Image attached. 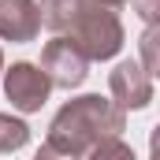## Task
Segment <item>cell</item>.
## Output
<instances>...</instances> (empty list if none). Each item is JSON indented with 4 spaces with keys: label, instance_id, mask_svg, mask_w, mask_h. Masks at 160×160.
<instances>
[{
    "label": "cell",
    "instance_id": "cell-9",
    "mask_svg": "<svg viewBox=\"0 0 160 160\" xmlns=\"http://www.w3.org/2000/svg\"><path fill=\"white\" fill-rule=\"evenodd\" d=\"M157 38H160V26H145V34H142V71L149 78L157 75Z\"/></svg>",
    "mask_w": 160,
    "mask_h": 160
},
{
    "label": "cell",
    "instance_id": "cell-3",
    "mask_svg": "<svg viewBox=\"0 0 160 160\" xmlns=\"http://www.w3.org/2000/svg\"><path fill=\"white\" fill-rule=\"evenodd\" d=\"M38 67L45 71V78L52 82L56 89H75L89 75V60L78 52V45L71 38H52L41 48V63Z\"/></svg>",
    "mask_w": 160,
    "mask_h": 160
},
{
    "label": "cell",
    "instance_id": "cell-8",
    "mask_svg": "<svg viewBox=\"0 0 160 160\" xmlns=\"http://www.w3.org/2000/svg\"><path fill=\"white\" fill-rule=\"evenodd\" d=\"M86 160H138V157H134V149L123 138H104V142H97L86 153Z\"/></svg>",
    "mask_w": 160,
    "mask_h": 160
},
{
    "label": "cell",
    "instance_id": "cell-7",
    "mask_svg": "<svg viewBox=\"0 0 160 160\" xmlns=\"http://www.w3.org/2000/svg\"><path fill=\"white\" fill-rule=\"evenodd\" d=\"M26 142H30V127L15 116L0 112V153H19Z\"/></svg>",
    "mask_w": 160,
    "mask_h": 160
},
{
    "label": "cell",
    "instance_id": "cell-5",
    "mask_svg": "<svg viewBox=\"0 0 160 160\" xmlns=\"http://www.w3.org/2000/svg\"><path fill=\"white\" fill-rule=\"evenodd\" d=\"M108 89H112V101L119 104L123 112L127 108H145L153 101V78L142 71V63L134 60H123L116 63V71L108 75Z\"/></svg>",
    "mask_w": 160,
    "mask_h": 160
},
{
    "label": "cell",
    "instance_id": "cell-11",
    "mask_svg": "<svg viewBox=\"0 0 160 160\" xmlns=\"http://www.w3.org/2000/svg\"><path fill=\"white\" fill-rule=\"evenodd\" d=\"M34 160H63V157H56V153H52L48 145H41V149H38V157H34Z\"/></svg>",
    "mask_w": 160,
    "mask_h": 160
},
{
    "label": "cell",
    "instance_id": "cell-4",
    "mask_svg": "<svg viewBox=\"0 0 160 160\" xmlns=\"http://www.w3.org/2000/svg\"><path fill=\"white\" fill-rule=\"evenodd\" d=\"M48 93H52V82L45 78V71H41L38 63H26L22 60V63H11L4 71V97L22 116L41 112V104L48 101Z\"/></svg>",
    "mask_w": 160,
    "mask_h": 160
},
{
    "label": "cell",
    "instance_id": "cell-12",
    "mask_svg": "<svg viewBox=\"0 0 160 160\" xmlns=\"http://www.w3.org/2000/svg\"><path fill=\"white\" fill-rule=\"evenodd\" d=\"M0 71H4V52H0Z\"/></svg>",
    "mask_w": 160,
    "mask_h": 160
},
{
    "label": "cell",
    "instance_id": "cell-10",
    "mask_svg": "<svg viewBox=\"0 0 160 160\" xmlns=\"http://www.w3.org/2000/svg\"><path fill=\"white\" fill-rule=\"evenodd\" d=\"M134 4V11L145 19V26H157L160 22V0H130Z\"/></svg>",
    "mask_w": 160,
    "mask_h": 160
},
{
    "label": "cell",
    "instance_id": "cell-1",
    "mask_svg": "<svg viewBox=\"0 0 160 160\" xmlns=\"http://www.w3.org/2000/svg\"><path fill=\"white\" fill-rule=\"evenodd\" d=\"M123 130H127V112L119 104L101 97V93H86V97L67 101L52 116L45 145L63 160H82L97 142L119 138Z\"/></svg>",
    "mask_w": 160,
    "mask_h": 160
},
{
    "label": "cell",
    "instance_id": "cell-2",
    "mask_svg": "<svg viewBox=\"0 0 160 160\" xmlns=\"http://www.w3.org/2000/svg\"><path fill=\"white\" fill-rule=\"evenodd\" d=\"M127 0H104V4H93L89 11H82L78 22L67 30V38L78 45V52L93 63H104L112 60L116 52L123 48V22H119V11Z\"/></svg>",
    "mask_w": 160,
    "mask_h": 160
},
{
    "label": "cell",
    "instance_id": "cell-6",
    "mask_svg": "<svg viewBox=\"0 0 160 160\" xmlns=\"http://www.w3.org/2000/svg\"><path fill=\"white\" fill-rule=\"evenodd\" d=\"M41 34L38 0H0V41L26 45Z\"/></svg>",
    "mask_w": 160,
    "mask_h": 160
}]
</instances>
